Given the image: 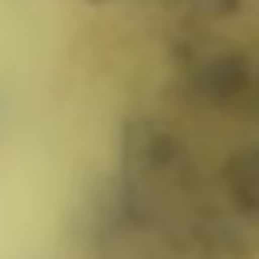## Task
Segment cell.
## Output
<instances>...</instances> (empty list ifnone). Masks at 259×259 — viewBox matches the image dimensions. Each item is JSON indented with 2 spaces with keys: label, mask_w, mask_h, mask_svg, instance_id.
<instances>
[{
  "label": "cell",
  "mask_w": 259,
  "mask_h": 259,
  "mask_svg": "<svg viewBox=\"0 0 259 259\" xmlns=\"http://www.w3.org/2000/svg\"><path fill=\"white\" fill-rule=\"evenodd\" d=\"M89 4H105V0H89Z\"/></svg>",
  "instance_id": "3957f363"
},
{
  "label": "cell",
  "mask_w": 259,
  "mask_h": 259,
  "mask_svg": "<svg viewBox=\"0 0 259 259\" xmlns=\"http://www.w3.org/2000/svg\"><path fill=\"white\" fill-rule=\"evenodd\" d=\"M223 184L230 200L249 217H259V145L236 151L223 167Z\"/></svg>",
  "instance_id": "7a4b0ae2"
},
{
  "label": "cell",
  "mask_w": 259,
  "mask_h": 259,
  "mask_svg": "<svg viewBox=\"0 0 259 259\" xmlns=\"http://www.w3.org/2000/svg\"><path fill=\"white\" fill-rule=\"evenodd\" d=\"M194 89L200 92L203 102L213 105H230V102L243 99L249 89V63L240 53H220V56L207 59L194 76Z\"/></svg>",
  "instance_id": "6da1fadb"
}]
</instances>
